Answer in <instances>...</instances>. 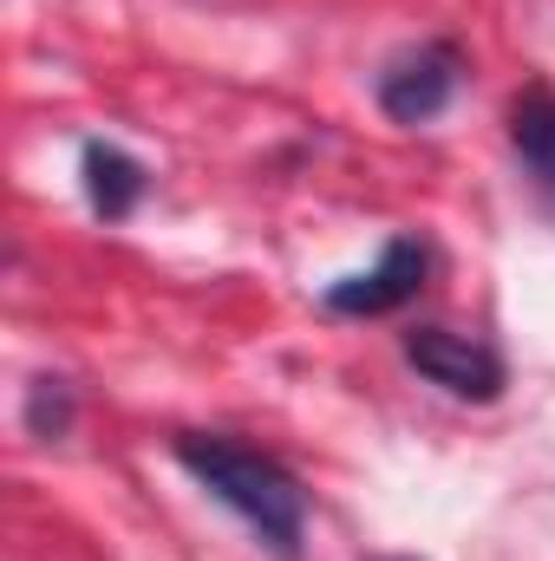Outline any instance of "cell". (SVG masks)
<instances>
[{
  "label": "cell",
  "instance_id": "cell-1",
  "mask_svg": "<svg viewBox=\"0 0 555 561\" xmlns=\"http://www.w3.org/2000/svg\"><path fill=\"white\" fill-rule=\"evenodd\" d=\"M177 463H183L216 503H229L275 556H294V549H301L307 496H301V483L281 470L275 457H262V450H249V444H236V437L190 431V437H177Z\"/></svg>",
  "mask_w": 555,
  "mask_h": 561
},
{
  "label": "cell",
  "instance_id": "cell-2",
  "mask_svg": "<svg viewBox=\"0 0 555 561\" xmlns=\"http://www.w3.org/2000/svg\"><path fill=\"white\" fill-rule=\"evenodd\" d=\"M406 359H412L431 386H444L451 399H477V405H490V399L503 392V359H497L484 340H471V333L418 327V333H406Z\"/></svg>",
  "mask_w": 555,
  "mask_h": 561
},
{
  "label": "cell",
  "instance_id": "cell-3",
  "mask_svg": "<svg viewBox=\"0 0 555 561\" xmlns=\"http://www.w3.org/2000/svg\"><path fill=\"white\" fill-rule=\"evenodd\" d=\"M457 46L451 39H424L412 53H399L386 72H380V112L386 118H399V125H424V118H438L444 105H451V92H457Z\"/></svg>",
  "mask_w": 555,
  "mask_h": 561
},
{
  "label": "cell",
  "instance_id": "cell-4",
  "mask_svg": "<svg viewBox=\"0 0 555 561\" xmlns=\"http://www.w3.org/2000/svg\"><path fill=\"white\" fill-rule=\"evenodd\" d=\"M424 275H431V249L412 242V236H393L386 255H380L366 275L333 280L320 300H327L333 313H393V307H406L418 287H424Z\"/></svg>",
  "mask_w": 555,
  "mask_h": 561
},
{
  "label": "cell",
  "instance_id": "cell-5",
  "mask_svg": "<svg viewBox=\"0 0 555 561\" xmlns=\"http://www.w3.org/2000/svg\"><path fill=\"white\" fill-rule=\"evenodd\" d=\"M510 144L523 157V170L536 176L543 203L555 209V92L550 85H530L510 99Z\"/></svg>",
  "mask_w": 555,
  "mask_h": 561
},
{
  "label": "cell",
  "instance_id": "cell-6",
  "mask_svg": "<svg viewBox=\"0 0 555 561\" xmlns=\"http://www.w3.org/2000/svg\"><path fill=\"white\" fill-rule=\"evenodd\" d=\"M86 196L105 222H125L144 196V163L125 157L118 144H86Z\"/></svg>",
  "mask_w": 555,
  "mask_h": 561
},
{
  "label": "cell",
  "instance_id": "cell-7",
  "mask_svg": "<svg viewBox=\"0 0 555 561\" xmlns=\"http://www.w3.org/2000/svg\"><path fill=\"white\" fill-rule=\"evenodd\" d=\"M66 424H72L66 379H33V392H26V431L33 437H66Z\"/></svg>",
  "mask_w": 555,
  "mask_h": 561
},
{
  "label": "cell",
  "instance_id": "cell-8",
  "mask_svg": "<svg viewBox=\"0 0 555 561\" xmlns=\"http://www.w3.org/2000/svg\"><path fill=\"white\" fill-rule=\"evenodd\" d=\"M373 561H418V556H373Z\"/></svg>",
  "mask_w": 555,
  "mask_h": 561
}]
</instances>
